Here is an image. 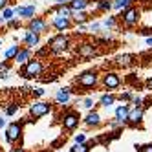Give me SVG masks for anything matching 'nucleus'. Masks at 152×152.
Instances as JSON below:
<instances>
[{"instance_id": "nucleus-20", "label": "nucleus", "mask_w": 152, "mask_h": 152, "mask_svg": "<svg viewBox=\"0 0 152 152\" xmlns=\"http://www.w3.org/2000/svg\"><path fill=\"white\" fill-rule=\"evenodd\" d=\"M115 99H117V97H115L114 94H103V95L99 97V104H101L103 108H106V110H110V108L115 104Z\"/></svg>"}, {"instance_id": "nucleus-4", "label": "nucleus", "mask_w": 152, "mask_h": 152, "mask_svg": "<svg viewBox=\"0 0 152 152\" xmlns=\"http://www.w3.org/2000/svg\"><path fill=\"white\" fill-rule=\"evenodd\" d=\"M97 83H99V75H97L95 70H88V72H83L79 77H77V86L84 90H90V88H95Z\"/></svg>"}, {"instance_id": "nucleus-44", "label": "nucleus", "mask_w": 152, "mask_h": 152, "mask_svg": "<svg viewBox=\"0 0 152 152\" xmlns=\"http://www.w3.org/2000/svg\"><path fill=\"white\" fill-rule=\"evenodd\" d=\"M55 2H57V4H68L70 0H55Z\"/></svg>"}, {"instance_id": "nucleus-40", "label": "nucleus", "mask_w": 152, "mask_h": 152, "mask_svg": "<svg viewBox=\"0 0 152 152\" xmlns=\"http://www.w3.org/2000/svg\"><path fill=\"white\" fill-rule=\"evenodd\" d=\"M4 7H7V0H0V11H2Z\"/></svg>"}, {"instance_id": "nucleus-29", "label": "nucleus", "mask_w": 152, "mask_h": 152, "mask_svg": "<svg viewBox=\"0 0 152 152\" xmlns=\"http://www.w3.org/2000/svg\"><path fill=\"white\" fill-rule=\"evenodd\" d=\"M70 152H90V145L88 143H73Z\"/></svg>"}, {"instance_id": "nucleus-6", "label": "nucleus", "mask_w": 152, "mask_h": 152, "mask_svg": "<svg viewBox=\"0 0 152 152\" xmlns=\"http://www.w3.org/2000/svg\"><path fill=\"white\" fill-rule=\"evenodd\" d=\"M20 136H22V123H18V121H11V123L7 125L6 134H4L6 143L13 145L15 141H18V139H20Z\"/></svg>"}, {"instance_id": "nucleus-24", "label": "nucleus", "mask_w": 152, "mask_h": 152, "mask_svg": "<svg viewBox=\"0 0 152 152\" xmlns=\"http://www.w3.org/2000/svg\"><path fill=\"white\" fill-rule=\"evenodd\" d=\"M53 11H55L57 15H62V17H72V7L68 4H57L55 7H53Z\"/></svg>"}, {"instance_id": "nucleus-22", "label": "nucleus", "mask_w": 152, "mask_h": 152, "mask_svg": "<svg viewBox=\"0 0 152 152\" xmlns=\"http://www.w3.org/2000/svg\"><path fill=\"white\" fill-rule=\"evenodd\" d=\"M68 6L73 9V11H86L88 6H90V2L88 0H70Z\"/></svg>"}, {"instance_id": "nucleus-7", "label": "nucleus", "mask_w": 152, "mask_h": 152, "mask_svg": "<svg viewBox=\"0 0 152 152\" xmlns=\"http://www.w3.org/2000/svg\"><path fill=\"white\" fill-rule=\"evenodd\" d=\"M51 112V104L46 103V101H33L29 104V115L35 117V119H40Z\"/></svg>"}, {"instance_id": "nucleus-42", "label": "nucleus", "mask_w": 152, "mask_h": 152, "mask_svg": "<svg viewBox=\"0 0 152 152\" xmlns=\"http://www.w3.org/2000/svg\"><path fill=\"white\" fill-rule=\"evenodd\" d=\"M145 42H147V46H150V48H152V35H148V37L145 39Z\"/></svg>"}, {"instance_id": "nucleus-1", "label": "nucleus", "mask_w": 152, "mask_h": 152, "mask_svg": "<svg viewBox=\"0 0 152 152\" xmlns=\"http://www.w3.org/2000/svg\"><path fill=\"white\" fill-rule=\"evenodd\" d=\"M72 44V40L66 33H57L53 35L50 40H48V48H50V53H53V55H61V53H64Z\"/></svg>"}, {"instance_id": "nucleus-41", "label": "nucleus", "mask_w": 152, "mask_h": 152, "mask_svg": "<svg viewBox=\"0 0 152 152\" xmlns=\"http://www.w3.org/2000/svg\"><path fill=\"white\" fill-rule=\"evenodd\" d=\"M6 126V119H4V115H0V130H2Z\"/></svg>"}, {"instance_id": "nucleus-33", "label": "nucleus", "mask_w": 152, "mask_h": 152, "mask_svg": "<svg viewBox=\"0 0 152 152\" xmlns=\"http://www.w3.org/2000/svg\"><path fill=\"white\" fill-rule=\"evenodd\" d=\"M7 28H11V29H15V28H20V18L17 17H13L11 20H7Z\"/></svg>"}, {"instance_id": "nucleus-31", "label": "nucleus", "mask_w": 152, "mask_h": 152, "mask_svg": "<svg viewBox=\"0 0 152 152\" xmlns=\"http://www.w3.org/2000/svg\"><path fill=\"white\" fill-rule=\"evenodd\" d=\"M86 29H88L90 33H99V31L103 29V24H101V22H90Z\"/></svg>"}, {"instance_id": "nucleus-32", "label": "nucleus", "mask_w": 152, "mask_h": 152, "mask_svg": "<svg viewBox=\"0 0 152 152\" xmlns=\"http://www.w3.org/2000/svg\"><path fill=\"white\" fill-rule=\"evenodd\" d=\"M94 97H86V99H83V108H86V110H92L94 108Z\"/></svg>"}, {"instance_id": "nucleus-14", "label": "nucleus", "mask_w": 152, "mask_h": 152, "mask_svg": "<svg viewBox=\"0 0 152 152\" xmlns=\"http://www.w3.org/2000/svg\"><path fill=\"white\" fill-rule=\"evenodd\" d=\"M35 11H37V7H35L33 4H24V6L15 7V15H18L20 20H22V18H26V20L33 18V17H35Z\"/></svg>"}, {"instance_id": "nucleus-2", "label": "nucleus", "mask_w": 152, "mask_h": 152, "mask_svg": "<svg viewBox=\"0 0 152 152\" xmlns=\"http://www.w3.org/2000/svg\"><path fill=\"white\" fill-rule=\"evenodd\" d=\"M22 70H20V75H22L24 79H37L42 75V72H44V64H42L40 59H29L24 66H20Z\"/></svg>"}, {"instance_id": "nucleus-10", "label": "nucleus", "mask_w": 152, "mask_h": 152, "mask_svg": "<svg viewBox=\"0 0 152 152\" xmlns=\"http://www.w3.org/2000/svg\"><path fill=\"white\" fill-rule=\"evenodd\" d=\"M48 26H50L48 20L42 18V17H33V18H29V22H28V29L33 31V33H39V35L44 33L48 29Z\"/></svg>"}, {"instance_id": "nucleus-18", "label": "nucleus", "mask_w": 152, "mask_h": 152, "mask_svg": "<svg viewBox=\"0 0 152 152\" xmlns=\"http://www.w3.org/2000/svg\"><path fill=\"white\" fill-rule=\"evenodd\" d=\"M128 112H130V106L128 104H119L117 108H115V119L121 125H125L126 121H128Z\"/></svg>"}, {"instance_id": "nucleus-5", "label": "nucleus", "mask_w": 152, "mask_h": 152, "mask_svg": "<svg viewBox=\"0 0 152 152\" xmlns=\"http://www.w3.org/2000/svg\"><path fill=\"white\" fill-rule=\"evenodd\" d=\"M75 53L81 57V59H94L99 55V48H97V44H94V42H81V44H77V48H75Z\"/></svg>"}, {"instance_id": "nucleus-35", "label": "nucleus", "mask_w": 152, "mask_h": 152, "mask_svg": "<svg viewBox=\"0 0 152 152\" xmlns=\"http://www.w3.org/2000/svg\"><path fill=\"white\" fill-rule=\"evenodd\" d=\"M130 101H132L134 106H143V97H141V95H132Z\"/></svg>"}, {"instance_id": "nucleus-11", "label": "nucleus", "mask_w": 152, "mask_h": 152, "mask_svg": "<svg viewBox=\"0 0 152 152\" xmlns=\"http://www.w3.org/2000/svg\"><path fill=\"white\" fill-rule=\"evenodd\" d=\"M51 26L55 28L57 31H61V33H64L66 29L72 28V17H62V15H57L51 18Z\"/></svg>"}, {"instance_id": "nucleus-16", "label": "nucleus", "mask_w": 152, "mask_h": 152, "mask_svg": "<svg viewBox=\"0 0 152 152\" xmlns=\"http://www.w3.org/2000/svg\"><path fill=\"white\" fill-rule=\"evenodd\" d=\"M83 121H84V125H86V126H99V125L103 123V119H101L99 112L90 110L88 114H86V117L83 119Z\"/></svg>"}, {"instance_id": "nucleus-12", "label": "nucleus", "mask_w": 152, "mask_h": 152, "mask_svg": "<svg viewBox=\"0 0 152 152\" xmlns=\"http://www.w3.org/2000/svg\"><path fill=\"white\" fill-rule=\"evenodd\" d=\"M72 95H73V90L70 86H62V88H59L55 92V103L61 104V106H66L72 99Z\"/></svg>"}, {"instance_id": "nucleus-3", "label": "nucleus", "mask_w": 152, "mask_h": 152, "mask_svg": "<svg viewBox=\"0 0 152 152\" xmlns=\"http://www.w3.org/2000/svg\"><path fill=\"white\" fill-rule=\"evenodd\" d=\"M119 17H121V22H123L125 28H134V26H137L139 18H141V9L136 7V6H128L126 9L121 11Z\"/></svg>"}, {"instance_id": "nucleus-17", "label": "nucleus", "mask_w": 152, "mask_h": 152, "mask_svg": "<svg viewBox=\"0 0 152 152\" xmlns=\"http://www.w3.org/2000/svg\"><path fill=\"white\" fill-rule=\"evenodd\" d=\"M29 59H31V50L29 48H20L17 51V55H15V62L18 64V66H24Z\"/></svg>"}, {"instance_id": "nucleus-45", "label": "nucleus", "mask_w": 152, "mask_h": 152, "mask_svg": "<svg viewBox=\"0 0 152 152\" xmlns=\"http://www.w3.org/2000/svg\"><path fill=\"white\" fill-rule=\"evenodd\" d=\"M11 152H24V148H13Z\"/></svg>"}, {"instance_id": "nucleus-39", "label": "nucleus", "mask_w": 152, "mask_h": 152, "mask_svg": "<svg viewBox=\"0 0 152 152\" xmlns=\"http://www.w3.org/2000/svg\"><path fill=\"white\" fill-rule=\"evenodd\" d=\"M119 125H121V123H119L117 119H114V121H110V128H117Z\"/></svg>"}, {"instance_id": "nucleus-30", "label": "nucleus", "mask_w": 152, "mask_h": 152, "mask_svg": "<svg viewBox=\"0 0 152 152\" xmlns=\"http://www.w3.org/2000/svg\"><path fill=\"white\" fill-rule=\"evenodd\" d=\"M0 15H2V18L7 22V20H11V18L15 17V9H13V7H4L2 11H0Z\"/></svg>"}, {"instance_id": "nucleus-46", "label": "nucleus", "mask_w": 152, "mask_h": 152, "mask_svg": "<svg viewBox=\"0 0 152 152\" xmlns=\"http://www.w3.org/2000/svg\"><path fill=\"white\" fill-rule=\"evenodd\" d=\"M2 22H6V20H4V18H2V15H0V24H2Z\"/></svg>"}, {"instance_id": "nucleus-28", "label": "nucleus", "mask_w": 152, "mask_h": 152, "mask_svg": "<svg viewBox=\"0 0 152 152\" xmlns=\"http://www.w3.org/2000/svg\"><path fill=\"white\" fill-rule=\"evenodd\" d=\"M112 9V0H97V11H110Z\"/></svg>"}, {"instance_id": "nucleus-43", "label": "nucleus", "mask_w": 152, "mask_h": 152, "mask_svg": "<svg viewBox=\"0 0 152 152\" xmlns=\"http://www.w3.org/2000/svg\"><path fill=\"white\" fill-rule=\"evenodd\" d=\"M145 84H147V88H148V90H152V77H150V79H147V83H145Z\"/></svg>"}, {"instance_id": "nucleus-15", "label": "nucleus", "mask_w": 152, "mask_h": 152, "mask_svg": "<svg viewBox=\"0 0 152 152\" xmlns=\"http://www.w3.org/2000/svg\"><path fill=\"white\" fill-rule=\"evenodd\" d=\"M22 40H24V44H26V48H29V50H33V48H37L39 44H40V35L39 33H33V31H26L24 33V37H22Z\"/></svg>"}, {"instance_id": "nucleus-19", "label": "nucleus", "mask_w": 152, "mask_h": 152, "mask_svg": "<svg viewBox=\"0 0 152 152\" xmlns=\"http://www.w3.org/2000/svg\"><path fill=\"white\" fill-rule=\"evenodd\" d=\"M115 64H117V66H123V68L132 66V64H134V55H132V53H121V55L115 57Z\"/></svg>"}, {"instance_id": "nucleus-26", "label": "nucleus", "mask_w": 152, "mask_h": 152, "mask_svg": "<svg viewBox=\"0 0 152 152\" xmlns=\"http://www.w3.org/2000/svg\"><path fill=\"white\" fill-rule=\"evenodd\" d=\"M18 108H20V104H18V103H9V104L2 106V110H4L6 117H11V115H15V114L18 112Z\"/></svg>"}, {"instance_id": "nucleus-21", "label": "nucleus", "mask_w": 152, "mask_h": 152, "mask_svg": "<svg viewBox=\"0 0 152 152\" xmlns=\"http://www.w3.org/2000/svg\"><path fill=\"white\" fill-rule=\"evenodd\" d=\"M88 20H90V15L86 11H73L72 13V22H75V24H86Z\"/></svg>"}, {"instance_id": "nucleus-34", "label": "nucleus", "mask_w": 152, "mask_h": 152, "mask_svg": "<svg viewBox=\"0 0 152 152\" xmlns=\"http://www.w3.org/2000/svg\"><path fill=\"white\" fill-rule=\"evenodd\" d=\"M31 94H33L35 97H42V95L46 94V90L42 88V86H37V88H31Z\"/></svg>"}, {"instance_id": "nucleus-25", "label": "nucleus", "mask_w": 152, "mask_h": 152, "mask_svg": "<svg viewBox=\"0 0 152 152\" xmlns=\"http://www.w3.org/2000/svg\"><path fill=\"white\" fill-rule=\"evenodd\" d=\"M128 6H132V0H112V9L115 11H123Z\"/></svg>"}, {"instance_id": "nucleus-13", "label": "nucleus", "mask_w": 152, "mask_h": 152, "mask_svg": "<svg viewBox=\"0 0 152 152\" xmlns=\"http://www.w3.org/2000/svg\"><path fill=\"white\" fill-rule=\"evenodd\" d=\"M143 115H145V108L143 106H134V108H130V112H128V125H132V126H137L141 121H143Z\"/></svg>"}, {"instance_id": "nucleus-36", "label": "nucleus", "mask_w": 152, "mask_h": 152, "mask_svg": "<svg viewBox=\"0 0 152 152\" xmlns=\"http://www.w3.org/2000/svg\"><path fill=\"white\" fill-rule=\"evenodd\" d=\"M73 141H75V143H86V134H84V132H79V134H75Z\"/></svg>"}, {"instance_id": "nucleus-8", "label": "nucleus", "mask_w": 152, "mask_h": 152, "mask_svg": "<svg viewBox=\"0 0 152 152\" xmlns=\"http://www.w3.org/2000/svg\"><path fill=\"white\" fill-rule=\"evenodd\" d=\"M79 121H81V117L79 114L75 112V110H68V112H64L62 117H61V125L64 130H75L79 126Z\"/></svg>"}, {"instance_id": "nucleus-23", "label": "nucleus", "mask_w": 152, "mask_h": 152, "mask_svg": "<svg viewBox=\"0 0 152 152\" xmlns=\"http://www.w3.org/2000/svg\"><path fill=\"white\" fill-rule=\"evenodd\" d=\"M18 50H20V46L17 44V42H13L11 46H7V48L4 50V59H6V61H15V55H17Z\"/></svg>"}, {"instance_id": "nucleus-9", "label": "nucleus", "mask_w": 152, "mask_h": 152, "mask_svg": "<svg viewBox=\"0 0 152 152\" xmlns=\"http://www.w3.org/2000/svg\"><path fill=\"white\" fill-rule=\"evenodd\" d=\"M101 83H103V86L106 90H117L119 86H121V77H119L115 72H106L103 75Z\"/></svg>"}, {"instance_id": "nucleus-38", "label": "nucleus", "mask_w": 152, "mask_h": 152, "mask_svg": "<svg viewBox=\"0 0 152 152\" xmlns=\"http://www.w3.org/2000/svg\"><path fill=\"white\" fill-rule=\"evenodd\" d=\"M139 152H152V143H147V145H141V147H139Z\"/></svg>"}, {"instance_id": "nucleus-37", "label": "nucleus", "mask_w": 152, "mask_h": 152, "mask_svg": "<svg viewBox=\"0 0 152 152\" xmlns=\"http://www.w3.org/2000/svg\"><path fill=\"white\" fill-rule=\"evenodd\" d=\"M119 99H121V101H130V99H132V92H123L121 95H119Z\"/></svg>"}, {"instance_id": "nucleus-27", "label": "nucleus", "mask_w": 152, "mask_h": 152, "mask_svg": "<svg viewBox=\"0 0 152 152\" xmlns=\"http://www.w3.org/2000/svg\"><path fill=\"white\" fill-rule=\"evenodd\" d=\"M101 24H103V28H106V29H110V31H112V29H115V28H117V18H115V17H112V15H108Z\"/></svg>"}]
</instances>
